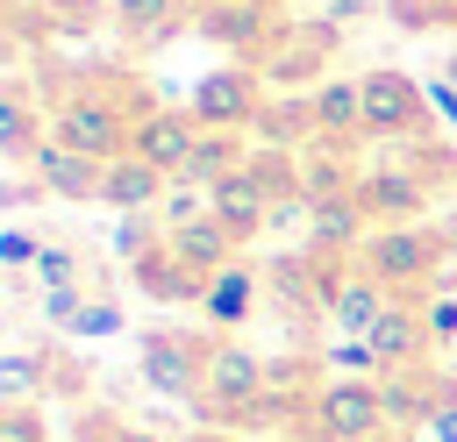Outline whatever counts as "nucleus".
I'll return each mask as SVG.
<instances>
[{
	"label": "nucleus",
	"mask_w": 457,
	"mask_h": 442,
	"mask_svg": "<svg viewBox=\"0 0 457 442\" xmlns=\"http://www.w3.org/2000/svg\"><path fill=\"white\" fill-rule=\"evenodd\" d=\"M371 442H414V435H371Z\"/></svg>",
	"instance_id": "e433bc0d"
},
{
	"label": "nucleus",
	"mask_w": 457,
	"mask_h": 442,
	"mask_svg": "<svg viewBox=\"0 0 457 442\" xmlns=\"http://www.w3.org/2000/svg\"><path fill=\"white\" fill-rule=\"evenodd\" d=\"M136 114H143V107H129L114 86H71V93H57V100H50V143H64V150H79V157L114 164V157H129Z\"/></svg>",
	"instance_id": "f257e3e1"
},
{
	"label": "nucleus",
	"mask_w": 457,
	"mask_h": 442,
	"mask_svg": "<svg viewBox=\"0 0 457 442\" xmlns=\"http://www.w3.org/2000/svg\"><path fill=\"white\" fill-rule=\"evenodd\" d=\"M343 192H357V164H350V150H343V143H314V150H300V200L314 207V200H343Z\"/></svg>",
	"instance_id": "5701e85b"
},
{
	"label": "nucleus",
	"mask_w": 457,
	"mask_h": 442,
	"mask_svg": "<svg viewBox=\"0 0 457 442\" xmlns=\"http://www.w3.org/2000/svg\"><path fill=\"white\" fill-rule=\"evenodd\" d=\"M114 328H121V299H107V292H93V299L79 307V321H71L64 335H71V342H100V335H114Z\"/></svg>",
	"instance_id": "cd10ccee"
},
{
	"label": "nucleus",
	"mask_w": 457,
	"mask_h": 442,
	"mask_svg": "<svg viewBox=\"0 0 457 442\" xmlns=\"http://www.w3.org/2000/svg\"><path fill=\"white\" fill-rule=\"evenodd\" d=\"M393 299H400V292H386L364 264H328V257H321V321H328L336 335H371Z\"/></svg>",
	"instance_id": "423d86ee"
},
{
	"label": "nucleus",
	"mask_w": 457,
	"mask_h": 442,
	"mask_svg": "<svg viewBox=\"0 0 457 442\" xmlns=\"http://www.w3.org/2000/svg\"><path fill=\"white\" fill-rule=\"evenodd\" d=\"M436 14H443V21H457V0H443V7H436Z\"/></svg>",
	"instance_id": "c9c22d12"
},
{
	"label": "nucleus",
	"mask_w": 457,
	"mask_h": 442,
	"mask_svg": "<svg viewBox=\"0 0 457 442\" xmlns=\"http://www.w3.org/2000/svg\"><path fill=\"white\" fill-rule=\"evenodd\" d=\"M129 271H136V285H143L150 299H164V307H171V299H193V307H200V292H207V278H193V271H186L164 242H157L143 264H129Z\"/></svg>",
	"instance_id": "b1692460"
},
{
	"label": "nucleus",
	"mask_w": 457,
	"mask_h": 442,
	"mask_svg": "<svg viewBox=\"0 0 457 442\" xmlns=\"http://www.w3.org/2000/svg\"><path fill=\"white\" fill-rule=\"evenodd\" d=\"M43 378H50V356L36 349H0V406H36L43 399Z\"/></svg>",
	"instance_id": "393cba45"
},
{
	"label": "nucleus",
	"mask_w": 457,
	"mask_h": 442,
	"mask_svg": "<svg viewBox=\"0 0 457 442\" xmlns=\"http://www.w3.org/2000/svg\"><path fill=\"white\" fill-rule=\"evenodd\" d=\"M164 192H171V178L143 157H114L107 178H100V207H114V214H157Z\"/></svg>",
	"instance_id": "aec40b11"
},
{
	"label": "nucleus",
	"mask_w": 457,
	"mask_h": 442,
	"mask_svg": "<svg viewBox=\"0 0 457 442\" xmlns=\"http://www.w3.org/2000/svg\"><path fill=\"white\" fill-rule=\"evenodd\" d=\"M443 235L436 228H421V221H400V228H371L364 235V250H357V264L386 285V292H400V299H421V292H436V278H443Z\"/></svg>",
	"instance_id": "f03ea898"
},
{
	"label": "nucleus",
	"mask_w": 457,
	"mask_h": 442,
	"mask_svg": "<svg viewBox=\"0 0 457 442\" xmlns=\"http://www.w3.org/2000/svg\"><path fill=\"white\" fill-rule=\"evenodd\" d=\"M264 378H271V364H264L257 349H243V342H207V356H200V399H193V413L236 435V428L250 421V406H257Z\"/></svg>",
	"instance_id": "7ed1b4c3"
},
{
	"label": "nucleus",
	"mask_w": 457,
	"mask_h": 442,
	"mask_svg": "<svg viewBox=\"0 0 457 442\" xmlns=\"http://www.w3.org/2000/svg\"><path fill=\"white\" fill-rule=\"evenodd\" d=\"M321 364H328V378H386L364 335H336V342L321 349Z\"/></svg>",
	"instance_id": "a878e982"
},
{
	"label": "nucleus",
	"mask_w": 457,
	"mask_h": 442,
	"mask_svg": "<svg viewBox=\"0 0 457 442\" xmlns=\"http://www.w3.org/2000/svg\"><path fill=\"white\" fill-rule=\"evenodd\" d=\"M29 178H36V192H50V200H100L107 164H100V157H79V150H64V143L43 135V150L29 157Z\"/></svg>",
	"instance_id": "4468645a"
},
{
	"label": "nucleus",
	"mask_w": 457,
	"mask_h": 442,
	"mask_svg": "<svg viewBox=\"0 0 457 442\" xmlns=\"http://www.w3.org/2000/svg\"><path fill=\"white\" fill-rule=\"evenodd\" d=\"M86 299H93L86 285H57V292H43V321H50L57 335H64V328L79 321V307H86Z\"/></svg>",
	"instance_id": "7c9ffc66"
},
{
	"label": "nucleus",
	"mask_w": 457,
	"mask_h": 442,
	"mask_svg": "<svg viewBox=\"0 0 457 442\" xmlns=\"http://www.w3.org/2000/svg\"><path fill=\"white\" fill-rule=\"evenodd\" d=\"M36 257H43V235H29V228H0V271H36Z\"/></svg>",
	"instance_id": "c756f323"
},
{
	"label": "nucleus",
	"mask_w": 457,
	"mask_h": 442,
	"mask_svg": "<svg viewBox=\"0 0 457 442\" xmlns=\"http://www.w3.org/2000/svg\"><path fill=\"white\" fill-rule=\"evenodd\" d=\"M193 29H200L207 43H221L228 64H250V57L278 36V0H207Z\"/></svg>",
	"instance_id": "9b49d317"
},
{
	"label": "nucleus",
	"mask_w": 457,
	"mask_h": 442,
	"mask_svg": "<svg viewBox=\"0 0 457 442\" xmlns=\"http://www.w3.org/2000/svg\"><path fill=\"white\" fill-rule=\"evenodd\" d=\"M343 7H350V0H343Z\"/></svg>",
	"instance_id": "a19ab883"
},
{
	"label": "nucleus",
	"mask_w": 457,
	"mask_h": 442,
	"mask_svg": "<svg viewBox=\"0 0 457 442\" xmlns=\"http://www.w3.org/2000/svg\"><path fill=\"white\" fill-rule=\"evenodd\" d=\"M378 392H386V428H393V435H421V428H428V413H436L443 399H457V392H450V378H443V371H428V364H414V371H386V378H378Z\"/></svg>",
	"instance_id": "f8f14e48"
},
{
	"label": "nucleus",
	"mask_w": 457,
	"mask_h": 442,
	"mask_svg": "<svg viewBox=\"0 0 457 442\" xmlns=\"http://www.w3.org/2000/svg\"><path fill=\"white\" fill-rule=\"evenodd\" d=\"M200 356H207V342L200 335H171V328H150L143 342H136V371H143V385L150 392H164V399H200Z\"/></svg>",
	"instance_id": "1a4fd4ad"
},
{
	"label": "nucleus",
	"mask_w": 457,
	"mask_h": 442,
	"mask_svg": "<svg viewBox=\"0 0 457 442\" xmlns=\"http://www.w3.org/2000/svg\"><path fill=\"white\" fill-rule=\"evenodd\" d=\"M36 285H43V292H57V285H79V250H64V242H43V257H36Z\"/></svg>",
	"instance_id": "c85d7f7f"
},
{
	"label": "nucleus",
	"mask_w": 457,
	"mask_h": 442,
	"mask_svg": "<svg viewBox=\"0 0 457 442\" xmlns=\"http://www.w3.org/2000/svg\"><path fill=\"white\" fill-rule=\"evenodd\" d=\"M364 235H371V214L357 207V192H343V200H314L307 207V250L314 257H350V250H364Z\"/></svg>",
	"instance_id": "a211bd4d"
},
{
	"label": "nucleus",
	"mask_w": 457,
	"mask_h": 442,
	"mask_svg": "<svg viewBox=\"0 0 457 442\" xmlns=\"http://www.w3.org/2000/svg\"><path fill=\"white\" fill-rule=\"evenodd\" d=\"M43 135H50V107H43L21 78H0V157L29 164V157L43 150Z\"/></svg>",
	"instance_id": "6ab92c4d"
},
{
	"label": "nucleus",
	"mask_w": 457,
	"mask_h": 442,
	"mask_svg": "<svg viewBox=\"0 0 457 442\" xmlns=\"http://www.w3.org/2000/svg\"><path fill=\"white\" fill-rule=\"evenodd\" d=\"M0 349H7V314H0Z\"/></svg>",
	"instance_id": "4c0bfd02"
},
{
	"label": "nucleus",
	"mask_w": 457,
	"mask_h": 442,
	"mask_svg": "<svg viewBox=\"0 0 457 442\" xmlns=\"http://www.w3.org/2000/svg\"><path fill=\"white\" fill-rule=\"evenodd\" d=\"M164 250L193 271V278H214V271H228L236 264V235L214 221V214H200V221H179V228H164Z\"/></svg>",
	"instance_id": "412c9836"
},
{
	"label": "nucleus",
	"mask_w": 457,
	"mask_h": 442,
	"mask_svg": "<svg viewBox=\"0 0 457 442\" xmlns=\"http://www.w3.org/2000/svg\"><path fill=\"white\" fill-rule=\"evenodd\" d=\"M421 442H457V399H443V406L428 413V428H421Z\"/></svg>",
	"instance_id": "72a5a7b5"
},
{
	"label": "nucleus",
	"mask_w": 457,
	"mask_h": 442,
	"mask_svg": "<svg viewBox=\"0 0 457 442\" xmlns=\"http://www.w3.org/2000/svg\"><path fill=\"white\" fill-rule=\"evenodd\" d=\"M428 107L443 128H457V78H428Z\"/></svg>",
	"instance_id": "473e14b6"
},
{
	"label": "nucleus",
	"mask_w": 457,
	"mask_h": 442,
	"mask_svg": "<svg viewBox=\"0 0 457 442\" xmlns=\"http://www.w3.org/2000/svg\"><path fill=\"white\" fill-rule=\"evenodd\" d=\"M0 442H43V421H36V406H0Z\"/></svg>",
	"instance_id": "2f4dec72"
},
{
	"label": "nucleus",
	"mask_w": 457,
	"mask_h": 442,
	"mask_svg": "<svg viewBox=\"0 0 457 442\" xmlns=\"http://www.w3.org/2000/svg\"><path fill=\"white\" fill-rule=\"evenodd\" d=\"M207 442H243V435H207Z\"/></svg>",
	"instance_id": "58836bf2"
},
{
	"label": "nucleus",
	"mask_w": 457,
	"mask_h": 442,
	"mask_svg": "<svg viewBox=\"0 0 457 442\" xmlns=\"http://www.w3.org/2000/svg\"><path fill=\"white\" fill-rule=\"evenodd\" d=\"M193 150H200V121H193V107H143L136 114V135H129V157H143V164H157L171 185L186 178V164H193Z\"/></svg>",
	"instance_id": "9d476101"
},
{
	"label": "nucleus",
	"mask_w": 457,
	"mask_h": 442,
	"mask_svg": "<svg viewBox=\"0 0 457 442\" xmlns=\"http://www.w3.org/2000/svg\"><path fill=\"white\" fill-rule=\"evenodd\" d=\"M257 299H264V271H250V264L236 257L228 271H214V278H207V292H200V314H207V321L228 335V328H243V321L257 314Z\"/></svg>",
	"instance_id": "4be33fe9"
},
{
	"label": "nucleus",
	"mask_w": 457,
	"mask_h": 442,
	"mask_svg": "<svg viewBox=\"0 0 457 442\" xmlns=\"http://www.w3.org/2000/svg\"><path fill=\"white\" fill-rule=\"evenodd\" d=\"M307 114H314V143H343V150L364 143V78H321Z\"/></svg>",
	"instance_id": "f3484780"
},
{
	"label": "nucleus",
	"mask_w": 457,
	"mask_h": 442,
	"mask_svg": "<svg viewBox=\"0 0 457 442\" xmlns=\"http://www.w3.org/2000/svg\"><path fill=\"white\" fill-rule=\"evenodd\" d=\"M300 435L307 442H371V435H393L378 378H321L314 399H307V413H300Z\"/></svg>",
	"instance_id": "20e7f679"
},
{
	"label": "nucleus",
	"mask_w": 457,
	"mask_h": 442,
	"mask_svg": "<svg viewBox=\"0 0 457 442\" xmlns=\"http://www.w3.org/2000/svg\"><path fill=\"white\" fill-rule=\"evenodd\" d=\"M100 442H171V435H157V428H129V421H114V428H100Z\"/></svg>",
	"instance_id": "f704fd0d"
},
{
	"label": "nucleus",
	"mask_w": 457,
	"mask_h": 442,
	"mask_svg": "<svg viewBox=\"0 0 457 442\" xmlns=\"http://www.w3.org/2000/svg\"><path fill=\"white\" fill-rule=\"evenodd\" d=\"M428 128H436V107H428V86H421V78H407V71H393V64L364 71V143H400V150H414Z\"/></svg>",
	"instance_id": "39448f33"
},
{
	"label": "nucleus",
	"mask_w": 457,
	"mask_h": 442,
	"mask_svg": "<svg viewBox=\"0 0 457 442\" xmlns=\"http://www.w3.org/2000/svg\"><path fill=\"white\" fill-rule=\"evenodd\" d=\"M0 299H7V271H0Z\"/></svg>",
	"instance_id": "ea45409f"
},
{
	"label": "nucleus",
	"mask_w": 457,
	"mask_h": 442,
	"mask_svg": "<svg viewBox=\"0 0 457 442\" xmlns=\"http://www.w3.org/2000/svg\"><path fill=\"white\" fill-rule=\"evenodd\" d=\"M207 214L236 235V250L243 242H257L264 228H271V200H264V185H257V171L243 164V171H228L221 185H207Z\"/></svg>",
	"instance_id": "ddd939ff"
},
{
	"label": "nucleus",
	"mask_w": 457,
	"mask_h": 442,
	"mask_svg": "<svg viewBox=\"0 0 457 442\" xmlns=\"http://www.w3.org/2000/svg\"><path fill=\"white\" fill-rule=\"evenodd\" d=\"M200 7H207V0H114L107 21H114V36H121L129 50H150V43L179 36L186 21H200Z\"/></svg>",
	"instance_id": "2eb2a0df"
},
{
	"label": "nucleus",
	"mask_w": 457,
	"mask_h": 442,
	"mask_svg": "<svg viewBox=\"0 0 457 442\" xmlns=\"http://www.w3.org/2000/svg\"><path fill=\"white\" fill-rule=\"evenodd\" d=\"M364 342H371L378 371H414V364H428V356H436V349H428V328H421V307H414V299H393Z\"/></svg>",
	"instance_id": "dca6fc26"
},
{
	"label": "nucleus",
	"mask_w": 457,
	"mask_h": 442,
	"mask_svg": "<svg viewBox=\"0 0 457 442\" xmlns=\"http://www.w3.org/2000/svg\"><path fill=\"white\" fill-rule=\"evenodd\" d=\"M186 107H193V121H200V128H236V135H243V128H257V121H264V86H257V71H250V64H214V71L193 86V100H186Z\"/></svg>",
	"instance_id": "0eeeda50"
},
{
	"label": "nucleus",
	"mask_w": 457,
	"mask_h": 442,
	"mask_svg": "<svg viewBox=\"0 0 457 442\" xmlns=\"http://www.w3.org/2000/svg\"><path fill=\"white\" fill-rule=\"evenodd\" d=\"M428 171L421 164H364L357 171V207L371 214V228H400L428 214Z\"/></svg>",
	"instance_id": "6e6552de"
},
{
	"label": "nucleus",
	"mask_w": 457,
	"mask_h": 442,
	"mask_svg": "<svg viewBox=\"0 0 457 442\" xmlns=\"http://www.w3.org/2000/svg\"><path fill=\"white\" fill-rule=\"evenodd\" d=\"M414 307H421L428 349H457V292H450V285H436V292H421Z\"/></svg>",
	"instance_id": "bb28decb"
}]
</instances>
